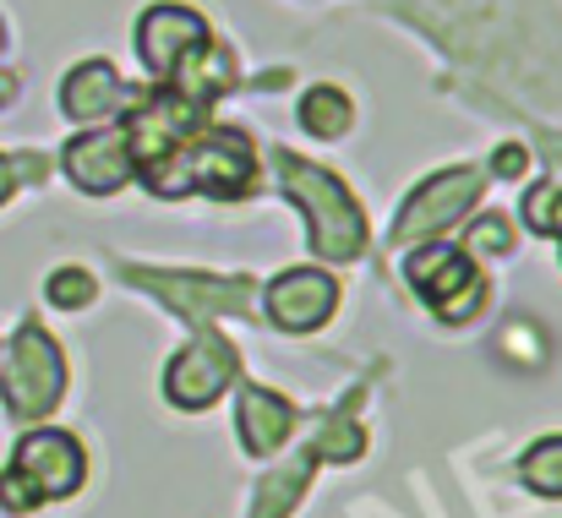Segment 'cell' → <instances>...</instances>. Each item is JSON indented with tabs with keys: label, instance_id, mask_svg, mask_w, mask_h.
<instances>
[{
	"label": "cell",
	"instance_id": "cell-1",
	"mask_svg": "<svg viewBox=\"0 0 562 518\" xmlns=\"http://www.w3.org/2000/svg\"><path fill=\"white\" fill-rule=\"evenodd\" d=\"M273 165H279L284 191H290V196L306 207V218H312V251H317L323 262H350V257H361V246H367V218H361L356 196L328 170H317V165H306V159H295V154H279Z\"/></svg>",
	"mask_w": 562,
	"mask_h": 518
},
{
	"label": "cell",
	"instance_id": "cell-2",
	"mask_svg": "<svg viewBox=\"0 0 562 518\" xmlns=\"http://www.w3.org/2000/svg\"><path fill=\"white\" fill-rule=\"evenodd\" d=\"M60 387H66V360H60V345L22 323V334L11 339V354H5V409L16 420H38L60 404Z\"/></svg>",
	"mask_w": 562,
	"mask_h": 518
},
{
	"label": "cell",
	"instance_id": "cell-3",
	"mask_svg": "<svg viewBox=\"0 0 562 518\" xmlns=\"http://www.w3.org/2000/svg\"><path fill=\"white\" fill-rule=\"evenodd\" d=\"M170 174H187L181 191H207V196H224V202H229V196H246V191H251V143H246L240 132L218 126V132L196 137V148H191L187 165L170 159V165L148 170V185L165 191Z\"/></svg>",
	"mask_w": 562,
	"mask_h": 518
},
{
	"label": "cell",
	"instance_id": "cell-4",
	"mask_svg": "<svg viewBox=\"0 0 562 518\" xmlns=\"http://www.w3.org/2000/svg\"><path fill=\"white\" fill-rule=\"evenodd\" d=\"M409 284L437 306L442 323L470 317V312L481 306V295H486L481 273H475V268L464 262V251H453V246H420V251H409Z\"/></svg>",
	"mask_w": 562,
	"mask_h": 518
},
{
	"label": "cell",
	"instance_id": "cell-5",
	"mask_svg": "<svg viewBox=\"0 0 562 518\" xmlns=\"http://www.w3.org/2000/svg\"><path fill=\"white\" fill-rule=\"evenodd\" d=\"M213 44V33H207V22L187 11V5H154V11H143V22H137V55H143V66L154 71V77H165V82H176V71L187 66L196 49H207Z\"/></svg>",
	"mask_w": 562,
	"mask_h": 518
},
{
	"label": "cell",
	"instance_id": "cell-6",
	"mask_svg": "<svg viewBox=\"0 0 562 518\" xmlns=\"http://www.w3.org/2000/svg\"><path fill=\"white\" fill-rule=\"evenodd\" d=\"M82 470H88V459H82L77 437H66V431H33L16 442V459H11V475H22V486L38 503L71 497L82 486Z\"/></svg>",
	"mask_w": 562,
	"mask_h": 518
},
{
	"label": "cell",
	"instance_id": "cell-7",
	"mask_svg": "<svg viewBox=\"0 0 562 518\" xmlns=\"http://www.w3.org/2000/svg\"><path fill=\"white\" fill-rule=\"evenodd\" d=\"M481 196V174L470 170H442L431 174L409 202H404V218L393 224V240H420V235H437V229H448V224H459L464 218V207Z\"/></svg>",
	"mask_w": 562,
	"mask_h": 518
},
{
	"label": "cell",
	"instance_id": "cell-8",
	"mask_svg": "<svg viewBox=\"0 0 562 518\" xmlns=\"http://www.w3.org/2000/svg\"><path fill=\"white\" fill-rule=\"evenodd\" d=\"M132 284L148 295L170 301L187 317H218V312H246L251 306V279H213V273H148L132 268Z\"/></svg>",
	"mask_w": 562,
	"mask_h": 518
},
{
	"label": "cell",
	"instance_id": "cell-9",
	"mask_svg": "<svg viewBox=\"0 0 562 518\" xmlns=\"http://www.w3.org/2000/svg\"><path fill=\"white\" fill-rule=\"evenodd\" d=\"M229 376H235V349L224 345L218 334H202L196 345H187L170 360L165 393H170V404H181V409H202V404H213V398L229 387Z\"/></svg>",
	"mask_w": 562,
	"mask_h": 518
},
{
	"label": "cell",
	"instance_id": "cell-10",
	"mask_svg": "<svg viewBox=\"0 0 562 518\" xmlns=\"http://www.w3.org/2000/svg\"><path fill=\"white\" fill-rule=\"evenodd\" d=\"M339 306V284L317 268H295V273H279L268 284V317L284 328V334H312L334 317Z\"/></svg>",
	"mask_w": 562,
	"mask_h": 518
},
{
	"label": "cell",
	"instance_id": "cell-11",
	"mask_svg": "<svg viewBox=\"0 0 562 518\" xmlns=\"http://www.w3.org/2000/svg\"><path fill=\"white\" fill-rule=\"evenodd\" d=\"M132 170H137V159H132L126 126H115V132H82L77 143H66V174H71L82 191H93V196L126 185Z\"/></svg>",
	"mask_w": 562,
	"mask_h": 518
},
{
	"label": "cell",
	"instance_id": "cell-12",
	"mask_svg": "<svg viewBox=\"0 0 562 518\" xmlns=\"http://www.w3.org/2000/svg\"><path fill=\"white\" fill-rule=\"evenodd\" d=\"M121 99H126V88H121V77H115L110 60H82L60 82V110L71 121H104V115L121 110Z\"/></svg>",
	"mask_w": 562,
	"mask_h": 518
},
{
	"label": "cell",
	"instance_id": "cell-13",
	"mask_svg": "<svg viewBox=\"0 0 562 518\" xmlns=\"http://www.w3.org/2000/svg\"><path fill=\"white\" fill-rule=\"evenodd\" d=\"M290 426H295V415L279 393L240 387V442H246V453H273L290 437Z\"/></svg>",
	"mask_w": 562,
	"mask_h": 518
},
{
	"label": "cell",
	"instance_id": "cell-14",
	"mask_svg": "<svg viewBox=\"0 0 562 518\" xmlns=\"http://www.w3.org/2000/svg\"><path fill=\"white\" fill-rule=\"evenodd\" d=\"M350 99L339 93V88H312L306 99H301V126L312 132V137H345L350 132Z\"/></svg>",
	"mask_w": 562,
	"mask_h": 518
},
{
	"label": "cell",
	"instance_id": "cell-15",
	"mask_svg": "<svg viewBox=\"0 0 562 518\" xmlns=\"http://www.w3.org/2000/svg\"><path fill=\"white\" fill-rule=\"evenodd\" d=\"M519 475L536 486V492H547V497H562V437H547V442H536L525 459H519Z\"/></svg>",
	"mask_w": 562,
	"mask_h": 518
},
{
	"label": "cell",
	"instance_id": "cell-16",
	"mask_svg": "<svg viewBox=\"0 0 562 518\" xmlns=\"http://www.w3.org/2000/svg\"><path fill=\"white\" fill-rule=\"evenodd\" d=\"M44 295H49V306L77 312V306H88V301H93V273H82V268H60V273H49Z\"/></svg>",
	"mask_w": 562,
	"mask_h": 518
},
{
	"label": "cell",
	"instance_id": "cell-17",
	"mask_svg": "<svg viewBox=\"0 0 562 518\" xmlns=\"http://www.w3.org/2000/svg\"><path fill=\"white\" fill-rule=\"evenodd\" d=\"M350 409H356V404H345V409L323 426V442H317V453H323V459H356V453L367 448V442H361V426L350 420Z\"/></svg>",
	"mask_w": 562,
	"mask_h": 518
},
{
	"label": "cell",
	"instance_id": "cell-18",
	"mask_svg": "<svg viewBox=\"0 0 562 518\" xmlns=\"http://www.w3.org/2000/svg\"><path fill=\"white\" fill-rule=\"evenodd\" d=\"M475 257H503V251H514V229H508V218L503 213H486L475 229H470V240H464Z\"/></svg>",
	"mask_w": 562,
	"mask_h": 518
},
{
	"label": "cell",
	"instance_id": "cell-19",
	"mask_svg": "<svg viewBox=\"0 0 562 518\" xmlns=\"http://www.w3.org/2000/svg\"><path fill=\"white\" fill-rule=\"evenodd\" d=\"M525 159H530V154H525L519 143H503V148L492 154V170H497V174H519V170H525Z\"/></svg>",
	"mask_w": 562,
	"mask_h": 518
},
{
	"label": "cell",
	"instance_id": "cell-20",
	"mask_svg": "<svg viewBox=\"0 0 562 518\" xmlns=\"http://www.w3.org/2000/svg\"><path fill=\"white\" fill-rule=\"evenodd\" d=\"M5 196H11V165L0 159V202H5Z\"/></svg>",
	"mask_w": 562,
	"mask_h": 518
},
{
	"label": "cell",
	"instance_id": "cell-21",
	"mask_svg": "<svg viewBox=\"0 0 562 518\" xmlns=\"http://www.w3.org/2000/svg\"><path fill=\"white\" fill-rule=\"evenodd\" d=\"M11 93H16V82H11V77H0V104H11Z\"/></svg>",
	"mask_w": 562,
	"mask_h": 518
},
{
	"label": "cell",
	"instance_id": "cell-22",
	"mask_svg": "<svg viewBox=\"0 0 562 518\" xmlns=\"http://www.w3.org/2000/svg\"><path fill=\"white\" fill-rule=\"evenodd\" d=\"M558 240H562V235H558Z\"/></svg>",
	"mask_w": 562,
	"mask_h": 518
}]
</instances>
